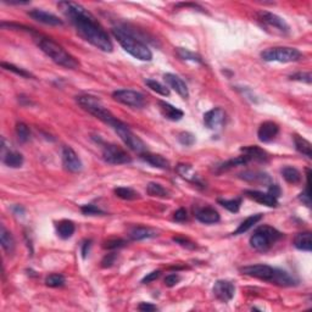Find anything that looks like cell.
I'll use <instances>...</instances> for the list:
<instances>
[{"mask_svg":"<svg viewBox=\"0 0 312 312\" xmlns=\"http://www.w3.org/2000/svg\"><path fill=\"white\" fill-rule=\"evenodd\" d=\"M23 211H25V210H23V207H21L20 205H17V206L14 207V213H15L16 215H18V213H23Z\"/></svg>","mask_w":312,"mask_h":312,"instance_id":"cell-55","label":"cell"},{"mask_svg":"<svg viewBox=\"0 0 312 312\" xmlns=\"http://www.w3.org/2000/svg\"><path fill=\"white\" fill-rule=\"evenodd\" d=\"M176 51H177V55L180 56L182 60H187V61H193V63H197V64H201L202 60L201 58H200L197 54L193 53V51H190V50L188 49H184V48H177L176 49Z\"/></svg>","mask_w":312,"mask_h":312,"instance_id":"cell-36","label":"cell"},{"mask_svg":"<svg viewBox=\"0 0 312 312\" xmlns=\"http://www.w3.org/2000/svg\"><path fill=\"white\" fill-rule=\"evenodd\" d=\"M242 152L246 155L250 160L259 161V163H267L268 161V154L263 149L256 145H250V147L242 148Z\"/></svg>","mask_w":312,"mask_h":312,"instance_id":"cell-23","label":"cell"},{"mask_svg":"<svg viewBox=\"0 0 312 312\" xmlns=\"http://www.w3.org/2000/svg\"><path fill=\"white\" fill-rule=\"evenodd\" d=\"M114 131L117 133L118 137L121 138V140L126 144V147L130 148L131 150L138 152L139 155L148 151L147 144H145L138 135H135L134 133L130 130V127H128L127 125H125L123 122L120 121V122L114 127Z\"/></svg>","mask_w":312,"mask_h":312,"instance_id":"cell-7","label":"cell"},{"mask_svg":"<svg viewBox=\"0 0 312 312\" xmlns=\"http://www.w3.org/2000/svg\"><path fill=\"white\" fill-rule=\"evenodd\" d=\"M115 260H116V254L115 252H111V254H108L106 255L104 259H102L101 261V267L102 268H108V267H111V266L115 263Z\"/></svg>","mask_w":312,"mask_h":312,"instance_id":"cell-48","label":"cell"},{"mask_svg":"<svg viewBox=\"0 0 312 312\" xmlns=\"http://www.w3.org/2000/svg\"><path fill=\"white\" fill-rule=\"evenodd\" d=\"M173 242L180 244L181 246L187 247V249H195V247H197L195 243H193L192 240H189L188 238H184V237H175L173 238Z\"/></svg>","mask_w":312,"mask_h":312,"instance_id":"cell-46","label":"cell"},{"mask_svg":"<svg viewBox=\"0 0 312 312\" xmlns=\"http://www.w3.org/2000/svg\"><path fill=\"white\" fill-rule=\"evenodd\" d=\"M65 277L63 275H59V273H53V275H49L45 279V284L50 288H59L65 285Z\"/></svg>","mask_w":312,"mask_h":312,"instance_id":"cell-40","label":"cell"},{"mask_svg":"<svg viewBox=\"0 0 312 312\" xmlns=\"http://www.w3.org/2000/svg\"><path fill=\"white\" fill-rule=\"evenodd\" d=\"M181 280V277L177 275V273H171V275L166 276L165 278V284L167 287H175L176 284H178V282Z\"/></svg>","mask_w":312,"mask_h":312,"instance_id":"cell-49","label":"cell"},{"mask_svg":"<svg viewBox=\"0 0 312 312\" xmlns=\"http://www.w3.org/2000/svg\"><path fill=\"white\" fill-rule=\"evenodd\" d=\"M187 218L188 215L184 209H178V210L173 213V220H175L176 222H184V221H187Z\"/></svg>","mask_w":312,"mask_h":312,"instance_id":"cell-50","label":"cell"},{"mask_svg":"<svg viewBox=\"0 0 312 312\" xmlns=\"http://www.w3.org/2000/svg\"><path fill=\"white\" fill-rule=\"evenodd\" d=\"M58 6L63 11L64 15L75 26L77 33L83 39L87 40L88 43L94 45L101 51H105V53L113 51L114 45L108 33L104 31L97 18L87 9L83 8L81 4L73 3V1H60Z\"/></svg>","mask_w":312,"mask_h":312,"instance_id":"cell-1","label":"cell"},{"mask_svg":"<svg viewBox=\"0 0 312 312\" xmlns=\"http://www.w3.org/2000/svg\"><path fill=\"white\" fill-rule=\"evenodd\" d=\"M147 193L150 195V197H163V199L170 197V193H168V190L166 189V188H164L163 185L159 184V183H154V182L148 184Z\"/></svg>","mask_w":312,"mask_h":312,"instance_id":"cell-33","label":"cell"},{"mask_svg":"<svg viewBox=\"0 0 312 312\" xmlns=\"http://www.w3.org/2000/svg\"><path fill=\"white\" fill-rule=\"evenodd\" d=\"M240 178L249 181V182H267V181H270V177L263 172H244L240 175Z\"/></svg>","mask_w":312,"mask_h":312,"instance_id":"cell-39","label":"cell"},{"mask_svg":"<svg viewBox=\"0 0 312 312\" xmlns=\"http://www.w3.org/2000/svg\"><path fill=\"white\" fill-rule=\"evenodd\" d=\"M302 54L299 50L295 48L290 47H275L268 48V49L263 50L261 53V58L268 63H295V61L300 60Z\"/></svg>","mask_w":312,"mask_h":312,"instance_id":"cell-6","label":"cell"},{"mask_svg":"<svg viewBox=\"0 0 312 312\" xmlns=\"http://www.w3.org/2000/svg\"><path fill=\"white\" fill-rule=\"evenodd\" d=\"M1 67L5 68V70H8V71H11V72L16 73V75L21 76V77H23V78H34V76H33L32 73L28 72V71H26V70H23V68L17 67V66L13 65V64L1 63Z\"/></svg>","mask_w":312,"mask_h":312,"instance_id":"cell-42","label":"cell"},{"mask_svg":"<svg viewBox=\"0 0 312 312\" xmlns=\"http://www.w3.org/2000/svg\"><path fill=\"white\" fill-rule=\"evenodd\" d=\"M294 246L297 250L301 251L310 252L312 250V239H311V233L310 232H302L296 234V237L294 238Z\"/></svg>","mask_w":312,"mask_h":312,"instance_id":"cell-25","label":"cell"},{"mask_svg":"<svg viewBox=\"0 0 312 312\" xmlns=\"http://www.w3.org/2000/svg\"><path fill=\"white\" fill-rule=\"evenodd\" d=\"M213 295L221 302H230L235 293V287L230 280H217L213 288Z\"/></svg>","mask_w":312,"mask_h":312,"instance_id":"cell-13","label":"cell"},{"mask_svg":"<svg viewBox=\"0 0 312 312\" xmlns=\"http://www.w3.org/2000/svg\"><path fill=\"white\" fill-rule=\"evenodd\" d=\"M28 15L35 20L37 22L43 23V25H48V26H63L64 21L60 20L58 16L53 15V14L48 13V11L40 10V9H33L28 13Z\"/></svg>","mask_w":312,"mask_h":312,"instance_id":"cell-16","label":"cell"},{"mask_svg":"<svg viewBox=\"0 0 312 312\" xmlns=\"http://www.w3.org/2000/svg\"><path fill=\"white\" fill-rule=\"evenodd\" d=\"M294 144L295 149L302 154L306 158H312V150H311V143L309 140H306L305 138L300 137V135H294Z\"/></svg>","mask_w":312,"mask_h":312,"instance_id":"cell-31","label":"cell"},{"mask_svg":"<svg viewBox=\"0 0 312 312\" xmlns=\"http://www.w3.org/2000/svg\"><path fill=\"white\" fill-rule=\"evenodd\" d=\"M138 310L143 312H150V311H156L158 307L152 304H149V302H142V304H139V306H138Z\"/></svg>","mask_w":312,"mask_h":312,"instance_id":"cell-53","label":"cell"},{"mask_svg":"<svg viewBox=\"0 0 312 312\" xmlns=\"http://www.w3.org/2000/svg\"><path fill=\"white\" fill-rule=\"evenodd\" d=\"M0 243H1L3 249L8 254H13L14 250H15V239H14L13 234L4 226L0 227Z\"/></svg>","mask_w":312,"mask_h":312,"instance_id":"cell-27","label":"cell"},{"mask_svg":"<svg viewBox=\"0 0 312 312\" xmlns=\"http://www.w3.org/2000/svg\"><path fill=\"white\" fill-rule=\"evenodd\" d=\"M257 20H259L260 23H263V26L268 28H273L276 32L280 33V34H289V25L282 17L276 15V14L270 13V11H259L257 13Z\"/></svg>","mask_w":312,"mask_h":312,"instance_id":"cell-9","label":"cell"},{"mask_svg":"<svg viewBox=\"0 0 312 312\" xmlns=\"http://www.w3.org/2000/svg\"><path fill=\"white\" fill-rule=\"evenodd\" d=\"M245 195L250 199L255 200L256 202H259V204L266 205V206L270 207L278 206V199L268 192L263 193L260 192V190H245Z\"/></svg>","mask_w":312,"mask_h":312,"instance_id":"cell-19","label":"cell"},{"mask_svg":"<svg viewBox=\"0 0 312 312\" xmlns=\"http://www.w3.org/2000/svg\"><path fill=\"white\" fill-rule=\"evenodd\" d=\"M279 133V127L276 122L272 121H266V122L261 123L257 131V137H259L260 142L263 143H270L275 139Z\"/></svg>","mask_w":312,"mask_h":312,"instance_id":"cell-15","label":"cell"},{"mask_svg":"<svg viewBox=\"0 0 312 312\" xmlns=\"http://www.w3.org/2000/svg\"><path fill=\"white\" fill-rule=\"evenodd\" d=\"M142 160H144L145 163H148L149 165H151L152 167L160 168V170H168L170 168V161L167 159H165L163 155L159 154H151V152H143L140 155Z\"/></svg>","mask_w":312,"mask_h":312,"instance_id":"cell-21","label":"cell"},{"mask_svg":"<svg viewBox=\"0 0 312 312\" xmlns=\"http://www.w3.org/2000/svg\"><path fill=\"white\" fill-rule=\"evenodd\" d=\"M176 171H177V173L183 178V180L188 181V182L193 183V184L195 185H204L200 176H197V173L195 172L194 168H193L190 165L180 164V165L177 166V168H176Z\"/></svg>","mask_w":312,"mask_h":312,"instance_id":"cell-20","label":"cell"},{"mask_svg":"<svg viewBox=\"0 0 312 312\" xmlns=\"http://www.w3.org/2000/svg\"><path fill=\"white\" fill-rule=\"evenodd\" d=\"M3 163L8 167L18 168L23 165V156L18 151L8 150L6 152H3Z\"/></svg>","mask_w":312,"mask_h":312,"instance_id":"cell-24","label":"cell"},{"mask_svg":"<svg viewBox=\"0 0 312 312\" xmlns=\"http://www.w3.org/2000/svg\"><path fill=\"white\" fill-rule=\"evenodd\" d=\"M16 135H17L18 140H20L21 143L27 142L31 137V132L28 126L23 122H18L17 125H16Z\"/></svg>","mask_w":312,"mask_h":312,"instance_id":"cell-41","label":"cell"},{"mask_svg":"<svg viewBox=\"0 0 312 312\" xmlns=\"http://www.w3.org/2000/svg\"><path fill=\"white\" fill-rule=\"evenodd\" d=\"M300 200L304 202L306 206H310L311 205V200H310V188H309V180H307L306 188H305V192L300 194Z\"/></svg>","mask_w":312,"mask_h":312,"instance_id":"cell-52","label":"cell"},{"mask_svg":"<svg viewBox=\"0 0 312 312\" xmlns=\"http://www.w3.org/2000/svg\"><path fill=\"white\" fill-rule=\"evenodd\" d=\"M113 35L115 39L120 43L121 47L127 51L133 58L138 59L140 61H150L152 59L151 50L148 48L147 44L135 38L130 31H126L125 28L116 27L113 30Z\"/></svg>","mask_w":312,"mask_h":312,"instance_id":"cell-2","label":"cell"},{"mask_svg":"<svg viewBox=\"0 0 312 312\" xmlns=\"http://www.w3.org/2000/svg\"><path fill=\"white\" fill-rule=\"evenodd\" d=\"M271 282L277 285H280V287H292V285H294L296 283V280L289 273L285 272V271L276 268L275 275H273V278Z\"/></svg>","mask_w":312,"mask_h":312,"instance_id":"cell-26","label":"cell"},{"mask_svg":"<svg viewBox=\"0 0 312 312\" xmlns=\"http://www.w3.org/2000/svg\"><path fill=\"white\" fill-rule=\"evenodd\" d=\"M114 192H115L116 197H121L123 200H135L140 197L139 193H137L134 189L128 187H118Z\"/></svg>","mask_w":312,"mask_h":312,"instance_id":"cell-35","label":"cell"},{"mask_svg":"<svg viewBox=\"0 0 312 312\" xmlns=\"http://www.w3.org/2000/svg\"><path fill=\"white\" fill-rule=\"evenodd\" d=\"M275 270L276 268L271 267L268 265H251L242 267L240 268V272L245 276H249V277L271 282L273 278V275H275Z\"/></svg>","mask_w":312,"mask_h":312,"instance_id":"cell-11","label":"cell"},{"mask_svg":"<svg viewBox=\"0 0 312 312\" xmlns=\"http://www.w3.org/2000/svg\"><path fill=\"white\" fill-rule=\"evenodd\" d=\"M145 84H147L152 92L158 93V94L163 95V97H168V95H170V90H168V88L166 87V85L161 84V83L158 82V81L147 80L145 81Z\"/></svg>","mask_w":312,"mask_h":312,"instance_id":"cell-37","label":"cell"},{"mask_svg":"<svg viewBox=\"0 0 312 312\" xmlns=\"http://www.w3.org/2000/svg\"><path fill=\"white\" fill-rule=\"evenodd\" d=\"M81 210H82V213H84V215H105V213L102 210H100L99 207H97L95 205H92V204H88V205H83L82 207H81Z\"/></svg>","mask_w":312,"mask_h":312,"instance_id":"cell-45","label":"cell"},{"mask_svg":"<svg viewBox=\"0 0 312 312\" xmlns=\"http://www.w3.org/2000/svg\"><path fill=\"white\" fill-rule=\"evenodd\" d=\"M90 240H85L84 243H83V245H82V256H83V259H85V257H87V254L88 252H89V247H90Z\"/></svg>","mask_w":312,"mask_h":312,"instance_id":"cell-54","label":"cell"},{"mask_svg":"<svg viewBox=\"0 0 312 312\" xmlns=\"http://www.w3.org/2000/svg\"><path fill=\"white\" fill-rule=\"evenodd\" d=\"M77 102L83 110H85L90 115L97 117L98 120L102 121V122L109 125L110 127L114 128L120 122V120H117L111 114V111L108 110L97 97H93V95H81V97H77Z\"/></svg>","mask_w":312,"mask_h":312,"instance_id":"cell-4","label":"cell"},{"mask_svg":"<svg viewBox=\"0 0 312 312\" xmlns=\"http://www.w3.org/2000/svg\"><path fill=\"white\" fill-rule=\"evenodd\" d=\"M159 109H160L161 115L170 121H180L182 120V117L184 116L182 110H180V109L176 108V106L171 105L168 102L163 101V100L159 101Z\"/></svg>","mask_w":312,"mask_h":312,"instance_id":"cell-22","label":"cell"},{"mask_svg":"<svg viewBox=\"0 0 312 312\" xmlns=\"http://www.w3.org/2000/svg\"><path fill=\"white\" fill-rule=\"evenodd\" d=\"M282 176L285 182H288L289 184H297V183L301 182V173L299 172V170L292 167V166H287V167L283 168Z\"/></svg>","mask_w":312,"mask_h":312,"instance_id":"cell-32","label":"cell"},{"mask_svg":"<svg viewBox=\"0 0 312 312\" xmlns=\"http://www.w3.org/2000/svg\"><path fill=\"white\" fill-rule=\"evenodd\" d=\"M113 98L116 101L123 104V105H127L130 106V108L134 109H140L143 108V106H145V104H147V100H145L144 95H143L142 93L131 89L115 90V92L113 93Z\"/></svg>","mask_w":312,"mask_h":312,"instance_id":"cell-8","label":"cell"},{"mask_svg":"<svg viewBox=\"0 0 312 312\" xmlns=\"http://www.w3.org/2000/svg\"><path fill=\"white\" fill-rule=\"evenodd\" d=\"M63 164L64 167L72 173L81 172L83 168V164L80 156L71 147L63 148Z\"/></svg>","mask_w":312,"mask_h":312,"instance_id":"cell-12","label":"cell"},{"mask_svg":"<svg viewBox=\"0 0 312 312\" xmlns=\"http://www.w3.org/2000/svg\"><path fill=\"white\" fill-rule=\"evenodd\" d=\"M283 237L282 233L271 226H260L250 237V245L256 251L266 252Z\"/></svg>","mask_w":312,"mask_h":312,"instance_id":"cell-5","label":"cell"},{"mask_svg":"<svg viewBox=\"0 0 312 312\" xmlns=\"http://www.w3.org/2000/svg\"><path fill=\"white\" fill-rule=\"evenodd\" d=\"M75 230L76 227L72 221L63 220L56 225V233H58V235L61 239H68V238L72 237Z\"/></svg>","mask_w":312,"mask_h":312,"instance_id":"cell-30","label":"cell"},{"mask_svg":"<svg viewBox=\"0 0 312 312\" xmlns=\"http://www.w3.org/2000/svg\"><path fill=\"white\" fill-rule=\"evenodd\" d=\"M161 276V271H152V272H150L149 275L145 276L144 278L142 279V283H144V284H148V283L150 282H154L155 279H158L159 277Z\"/></svg>","mask_w":312,"mask_h":312,"instance_id":"cell-51","label":"cell"},{"mask_svg":"<svg viewBox=\"0 0 312 312\" xmlns=\"http://www.w3.org/2000/svg\"><path fill=\"white\" fill-rule=\"evenodd\" d=\"M311 73L310 72H299L295 73V75L290 76V80L294 81H300V82H305V83H311Z\"/></svg>","mask_w":312,"mask_h":312,"instance_id":"cell-47","label":"cell"},{"mask_svg":"<svg viewBox=\"0 0 312 312\" xmlns=\"http://www.w3.org/2000/svg\"><path fill=\"white\" fill-rule=\"evenodd\" d=\"M226 120L225 111L221 108L213 109V110L207 111L204 115V123L209 130L218 131L222 128L223 123Z\"/></svg>","mask_w":312,"mask_h":312,"instance_id":"cell-14","label":"cell"},{"mask_svg":"<svg viewBox=\"0 0 312 312\" xmlns=\"http://www.w3.org/2000/svg\"><path fill=\"white\" fill-rule=\"evenodd\" d=\"M38 47H39L43 53L47 56H49L56 65H60L65 68H70V70L77 68L78 65H80L72 55H70L61 45H59L58 43L54 42V40L50 39V38H38Z\"/></svg>","mask_w":312,"mask_h":312,"instance_id":"cell-3","label":"cell"},{"mask_svg":"<svg viewBox=\"0 0 312 312\" xmlns=\"http://www.w3.org/2000/svg\"><path fill=\"white\" fill-rule=\"evenodd\" d=\"M164 80L167 83V85L170 88H172L178 95L183 98V99H187L189 97V92H188V87L185 84L184 81L181 77H178L177 75H173V73H166L164 76Z\"/></svg>","mask_w":312,"mask_h":312,"instance_id":"cell-17","label":"cell"},{"mask_svg":"<svg viewBox=\"0 0 312 312\" xmlns=\"http://www.w3.org/2000/svg\"><path fill=\"white\" fill-rule=\"evenodd\" d=\"M126 242L121 238H114V239H108L106 242H104L102 244V247L104 249L108 250H115V249H120V247L125 246Z\"/></svg>","mask_w":312,"mask_h":312,"instance_id":"cell-43","label":"cell"},{"mask_svg":"<svg viewBox=\"0 0 312 312\" xmlns=\"http://www.w3.org/2000/svg\"><path fill=\"white\" fill-rule=\"evenodd\" d=\"M249 161H250V159L247 158L246 155H242V156H237V158L230 159V160L223 163L222 165L218 166V170L227 171V170H230V168H233V167H237V166L245 165V164H247Z\"/></svg>","mask_w":312,"mask_h":312,"instance_id":"cell-34","label":"cell"},{"mask_svg":"<svg viewBox=\"0 0 312 312\" xmlns=\"http://www.w3.org/2000/svg\"><path fill=\"white\" fill-rule=\"evenodd\" d=\"M218 204L221 206H223L225 209H227L230 213H238L240 209V205H242V199L240 197H237V199H220L218 200Z\"/></svg>","mask_w":312,"mask_h":312,"instance_id":"cell-38","label":"cell"},{"mask_svg":"<svg viewBox=\"0 0 312 312\" xmlns=\"http://www.w3.org/2000/svg\"><path fill=\"white\" fill-rule=\"evenodd\" d=\"M263 213H256V215L249 216V217H247L246 220L243 221V222L239 225V227H238L237 230H235L234 232H233V235L244 234V233L247 232V230H250V228L254 227V226L256 225L257 222H260V221L263 220Z\"/></svg>","mask_w":312,"mask_h":312,"instance_id":"cell-28","label":"cell"},{"mask_svg":"<svg viewBox=\"0 0 312 312\" xmlns=\"http://www.w3.org/2000/svg\"><path fill=\"white\" fill-rule=\"evenodd\" d=\"M102 159L105 163L111 165H125V164L132 163V158L128 155V152L115 144H106L104 147Z\"/></svg>","mask_w":312,"mask_h":312,"instance_id":"cell-10","label":"cell"},{"mask_svg":"<svg viewBox=\"0 0 312 312\" xmlns=\"http://www.w3.org/2000/svg\"><path fill=\"white\" fill-rule=\"evenodd\" d=\"M158 235V232L149 227H134L130 232V237L132 240H143L154 238Z\"/></svg>","mask_w":312,"mask_h":312,"instance_id":"cell-29","label":"cell"},{"mask_svg":"<svg viewBox=\"0 0 312 312\" xmlns=\"http://www.w3.org/2000/svg\"><path fill=\"white\" fill-rule=\"evenodd\" d=\"M178 142L184 147H192L195 143V137L189 132H181L178 134Z\"/></svg>","mask_w":312,"mask_h":312,"instance_id":"cell-44","label":"cell"},{"mask_svg":"<svg viewBox=\"0 0 312 312\" xmlns=\"http://www.w3.org/2000/svg\"><path fill=\"white\" fill-rule=\"evenodd\" d=\"M195 217L199 222L205 223V225H215V223L220 222L221 217L220 213L216 209L211 206L201 207L195 213Z\"/></svg>","mask_w":312,"mask_h":312,"instance_id":"cell-18","label":"cell"}]
</instances>
